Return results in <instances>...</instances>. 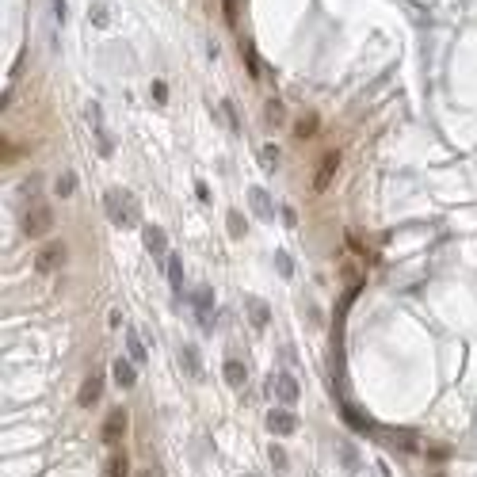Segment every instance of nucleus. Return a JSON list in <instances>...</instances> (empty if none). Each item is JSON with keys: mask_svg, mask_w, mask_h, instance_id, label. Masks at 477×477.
Segmentation results:
<instances>
[{"mask_svg": "<svg viewBox=\"0 0 477 477\" xmlns=\"http://www.w3.org/2000/svg\"><path fill=\"white\" fill-rule=\"evenodd\" d=\"M104 210H107V218L115 222V226H138V207H134V195H126V191H107L104 195Z\"/></svg>", "mask_w": 477, "mask_h": 477, "instance_id": "obj_1", "label": "nucleus"}, {"mask_svg": "<svg viewBox=\"0 0 477 477\" xmlns=\"http://www.w3.org/2000/svg\"><path fill=\"white\" fill-rule=\"evenodd\" d=\"M23 237H42V233H50L54 226V210L46 207V203H31V207L23 210Z\"/></svg>", "mask_w": 477, "mask_h": 477, "instance_id": "obj_2", "label": "nucleus"}, {"mask_svg": "<svg viewBox=\"0 0 477 477\" xmlns=\"http://www.w3.org/2000/svg\"><path fill=\"white\" fill-rule=\"evenodd\" d=\"M191 302H195V310H199V321H203V329H214V291L210 286H195L191 291Z\"/></svg>", "mask_w": 477, "mask_h": 477, "instance_id": "obj_3", "label": "nucleus"}, {"mask_svg": "<svg viewBox=\"0 0 477 477\" xmlns=\"http://www.w3.org/2000/svg\"><path fill=\"white\" fill-rule=\"evenodd\" d=\"M61 260H65V245H61V241H50V245L39 248V256H35V267H39V271H58Z\"/></svg>", "mask_w": 477, "mask_h": 477, "instance_id": "obj_4", "label": "nucleus"}, {"mask_svg": "<svg viewBox=\"0 0 477 477\" xmlns=\"http://www.w3.org/2000/svg\"><path fill=\"white\" fill-rule=\"evenodd\" d=\"M142 241H145V248H149V256H153V260L172 256V252H168V237H164L161 226H142Z\"/></svg>", "mask_w": 477, "mask_h": 477, "instance_id": "obj_5", "label": "nucleus"}, {"mask_svg": "<svg viewBox=\"0 0 477 477\" xmlns=\"http://www.w3.org/2000/svg\"><path fill=\"white\" fill-rule=\"evenodd\" d=\"M267 428L275 435H294L298 432V416L291 409H275V413H267Z\"/></svg>", "mask_w": 477, "mask_h": 477, "instance_id": "obj_6", "label": "nucleus"}, {"mask_svg": "<svg viewBox=\"0 0 477 477\" xmlns=\"http://www.w3.org/2000/svg\"><path fill=\"white\" fill-rule=\"evenodd\" d=\"M123 432H126V409H111L107 420H104V443L115 447L119 439H123Z\"/></svg>", "mask_w": 477, "mask_h": 477, "instance_id": "obj_7", "label": "nucleus"}, {"mask_svg": "<svg viewBox=\"0 0 477 477\" xmlns=\"http://www.w3.org/2000/svg\"><path fill=\"white\" fill-rule=\"evenodd\" d=\"M336 168H340V153H325V161H321V168H317V180H313V187L317 191H325V187L332 183V176H336Z\"/></svg>", "mask_w": 477, "mask_h": 477, "instance_id": "obj_8", "label": "nucleus"}, {"mask_svg": "<svg viewBox=\"0 0 477 477\" xmlns=\"http://www.w3.org/2000/svg\"><path fill=\"white\" fill-rule=\"evenodd\" d=\"M99 394H104V378L99 374H92V378H84V386H80V394H77V401H80V409H92L99 401Z\"/></svg>", "mask_w": 477, "mask_h": 477, "instance_id": "obj_9", "label": "nucleus"}, {"mask_svg": "<svg viewBox=\"0 0 477 477\" xmlns=\"http://www.w3.org/2000/svg\"><path fill=\"white\" fill-rule=\"evenodd\" d=\"M275 394H279V401H283V409H291L298 401V382L291 378V374H275Z\"/></svg>", "mask_w": 477, "mask_h": 477, "instance_id": "obj_10", "label": "nucleus"}, {"mask_svg": "<svg viewBox=\"0 0 477 477\" xmlns=\"http://www.w3.org/2000/svg\"><path fill=\"white\" fill-rule=\"evenodd\" d=\"M248 321H252V329H267L271 310H267L264 298H248Z\"/></svg>", "mask_w": 477, "mask_h": 477, "instance_id": "obj_11", "label": "nucleus"}, {"mask_svg": "<svg viewBox=\"0 0 477 477\" xmlns=\"http://www.w3.org/2000/svg\"><path fill=\"white\" fill-rule=\"evenodd\" d=\"M344 420H348L355 432H363V435H374V432H378V424H374V420H363V413H359L355 405H344Z\"/></svg>", "mask_w": 477, "mask_h": 477, "instance_id": "obj_12", "label": "nucleus"}, {"mask_svg": "<svg viewBox=\"0 0 477 477\" xmlns=\"http://www.w3.org/2000/svg\"><path fill=\"white\" fill-rule=\"evenodd\" d=\"M386 439L394 443V451H405V454L416 451V432H401V428H390Z\"/></svg>", "mask_w": 477, "mask_h": 477, "instance_id": "obj_13", "label": "nucleus"}, {"mask_svg": "<svg viewBox=\"0 0 477 477\" xmlns=\"http://www.w3.org/2000/svg\"><path fill=\"white\" fill-rule=\"evenodd\" d=\"M164 264H168V286H172V291L180 294V291H183V260L172 252V256H168Z\"/></svg>", "mask_w": 477, "mask_h": 477, "instance_id": "obj_14", "label": "nucleus"}, {"mask_svg": "<svg viewBox=\"0 0 477 477\" xmlns=\"http://www.w3.org/2000/svg\"><path fill=\"white\" fill-rule=\"evenodd\" d=\"M111 374H115V386H123V390H130V386L138 382V370L130 367L126 359H119V363H115V370H111Z\"/></svg>", "mask_w": 477, "mask_h": 477, "instance_id": "obj_15", "label": "nucleus"}, {"mask_svg": "<svg viewBox=\"0 0 477 477\" xmlns=\"http://www.w3.org/2000/svg\"><path fill=\"white\" fill-rule=\"evenodd\" d=\"M248 199H252V207H256V214H260V218H271V199H267V191H264V187H252V191H248Z\"/></svg>", "mask_w": 477, "mask_h": 477, "instance_id": "obj_16", "label": "nucleus"}, {"mask_svg": "<svg viewBox=\"0 0 477 477\" xmlns=\"http://www.w3.org/2000/svg\"><path fill=\"white\" fill-rule=\"evenodd\" d=\"M126 348H130V359H134V363H145V359H149V355H145V344H142V336H138V329H130Z\"/></svg>", "mask_w": 477, "mask_h": 477, "instance_id": "obj_17", "label": "nucleus"}, {"mask_svg": "<svg viewBox=\"0 0 477 477\" xmlns=\"http://www.w3.org/2000/svg\"><path fill=\"white\" fill-rule=\"evenodd\" d=\"M226 378H229V386H245V382H248V370H245V363L229 359V363H226Z\"/></svg>", "mask_w": 477, "mask_h": 477, "instance_id": "obj_18", "label": "nucleus"}, {"mask_svg": "<svg viewBox=\"0 0 477 477\" xmlns=\"http://www.w3.org/2000/svg\"><path fill=\"white\" fill-rule=\"evenodd\" d=\"M107 477H130V462H126V454H123V451L111 454V462H107Z\"/></svg>", "mask_w": 477, "mask_h": 477, "instance_id": "obj_19", "label": "nucleus"}, {"mask_svg": "<svg viewBox=\"0 0 477 477\" xmlns=\"http://www.w3.org/2000/svg\"><path fill=\"white\" fill-rule=\"evenodd\" d=\"M54 191H58V199H69V195L77 191V176H73V172H65L61 180H58V187H54Z\"/></svg>", "mask_w": 477, "mask_h": 477, "instance_id": "obj_20", "label": "nucleus"}, {"mask_svg": "<svg viewBox=\"0 0 477 477\" xmlns=\"http://www.w3.org/2000/svg\"><path fill=\"white\" fill-rule=\"evenodd\" d=\"M229 233H233V237H245V233H248V222H245V214L229 210Z\"/></svg>", "mask_w": 477, "mask_h": 477, "instance_id": "obj_21", "label": "nucleus"}, {"mask_svg": "<svg viewBox=\"0 0 477 477\" xmlns=\"http://www.w3.org/2000/svg\"><path fill=\"white\" fill-rule=\"evenodd\" d=\"M264 111H267V126H283V104L279 99H271Z\"/></svg>", "mask_w": 477, "mask_h": 477, "instance_id": "obj_22", "label": "nucleus"}, {"mask_svg": "<svg viewBox=\"0 0 477 477\" xmlns=\"http://www.w3.org/2000/svg\"><path fill=\"white\" fill-rule=\"evenodd\" d=\"M294 134H298V138H310V134H317V115H306L302 123L294 126Z\"/></svg>", "mask_w": 477, "mask_h": 477, "instance_id": "obj_23", "label": "nucleus"}, {"mask_svg": "<svg viewBox=\"0 0 477 477\" xmlns=\"http://www.w3.org/2000/svg\"><path fill=\"white\" fill-rule=\"evenodd\" d=\"M275 267H279V275H294V260L291 256H286V252H275Z\"/></svg>", "mask_w": 477, "mask_h": 477, "instance_id": "obj_24", "label": "nucleus"}, {"mask_svg": "<svg viewBox=\"0 0 477 477\" xmlns=\"http://www.w3.org/2000/svg\"><path fill=\"white\" fill-rule=\"evenodd\" d=\"M183 367L191 374H199V351H195V348H183Z\"/></svg>", "mask_w": 477, "mask_h": 477, "instance_id": "obj_25", "label": "nucleus"}, {"mask_svg": "<svg viewBox=\"0 0 477 477\" xmlns=\"http://www.w3.org/2000/svg\"><path fill=\"white\" fill-rule=\"evenodd\" d=\"M260 161H264L267 172H275V164H279V153H275V145H267L264 153H260Z\"/></svg>", "mask_w": 477, "mask_h": 477, "instance_id": "obj_26", "label": "nucleus"}, {"mask_svg": "<svg viewBox=\"0 0 477 477\" xmlns=\"http://www.w3.org/2000/svg\"><path fill=\"white\" fill-rule=\"evenodd\" d=\"M245 65H248V73H252V77L260 73V61H256V50H252V42H245Z\"/></svg>", "mask_w": 477, "mask_h": 477, "instance_id": "obj_27", "label": "nucleus"}, {"mask_svg": "<svg viewBox=\"0 0 477 477\" xmlns=\"http://www.w3.org/2000/svg\"><path fill=\"white\" fill-rule=\"evenodd\" d=\"M271 466H275V470H286V451L283 447H271Z\"/></svg>", "mask_w": 477, "mask_h": 477, "instance_id": "obj_28", "label": "nucleus"}, {"mask_svg": "<svg viewBox=\"0 0 477 477\" xmlns=\"http://www.w3.org/2000/svg\"><path fill=\"white\" fill-rule=\"evenodd\" d=\"M92 23H96V27H107L111 20H107V8L104 4H96V8H92Z\"/></svg>", "mask_w": 477, "mask_h": 477, "instance_id": "obj_29", "label": "nucleus"}, {"mask_svg": "<svg viewBox=\"0 0 477 477\" xmlns=\"http://www.w3.org/2000/svg\"><path fill=\"white\" fill-rule=\"evenodd\" d=\"M153 99H157V104H164V99H168V84L164 80H153Z\"/></svg>", "mask_w": 477, "mask_h": 477, "instance_id": "obj_30", "label": "nucleus"}, {"mask_svg": "<svg viewBox=\"0 0 477 477\" xmlns=\"http://www.w3.org/2000/svg\"><path fill=\"white\" fill-rule=\"evenodd\" d=\"M226 20L237 23V0H226Z\"/></svg>", "mask_w": 477, "mask_h": 477, "instance_id": "obj_31", "label": "nucleus"}, {"mask_svg": "<svg viewBox=\"0 0 477 477\" xmlns=\"http://www.w3.org/2000/svg\"><path fill=\"white\" fill-rule=\"evenodd\" d=\"M138 477H153V473H149V470H142V473H138Z\"/></svg>", "mask_w": 477, "mask_h": 477, "instance_id": "obj_32", "label": "nucleus"}, {"mask_svg": "<svg viewBox=\"0 0 477 477\" xmlns=\"http://www.w3.org/2000/svg\"><path fill=\"white\" fill-rule=\"evenodd\" d=\"M248 477H256V473H248Z\"/></svg>", "mask_w": 477, "mask_h": 477, "instance_id": "obj_33", "label": "nucleus"}]
</instances>
